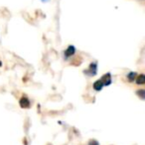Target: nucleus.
Returning a JSON list of instances; mask_svg holds the SVG:
<instances>
[{
  "label": "nucleus",
  "mask_w": 145,
  "mask_h": 145,
  "mask_svg": "<svg viewBox=\"0 0 145 145\" xmlns=\"http://www.w3.org/2000/svg\"><path fill=\"white\" fill-rule=\"evenodd\" d=\"M85 72V74H87V76H95L97 73V62H91V64H89V68L87 69V70L83 71Z\"/></svg>",
  "instance_id": "1"
},
{
  "label": "nucleus",
  "mask_w": 145,
  "mask_h": 145,
  "mask_svg": "<svg viewBox=\"0 0 145 145\" xmlns=\"http://www.w3.org/2000/svg\"><path fill=\"white\" fill-rule=\"evenodd\" d=\"M19 105L22 109H29L31 107V102L27 96H22L19 100Z\"/></svg>",
  "instance_id": "2"
},
{
  "label": "nucleus",
  "mask_w": 145,
  "mask_h": 145,
  "mask_svg": "<svg viewBox=\"0 0 145 145\" xmlns=\"http://www.w3.org/2000/svg\"><path fill=\"white\" fill-rule=\"evenodd\" d=\"M101 82H103V86H109L112 83V79H111V74L109 72H107V74L103 75V77L101 78Z\"/></svg>",
  "instance_id": "3"
},
{
  "label": "nucleus",
  "mask_w": 145,
  "mask_h": 145,
  "mask_svg": "<svg viewBox=\"0 0 145 145\" xmlns=\"http://www.w3.org/2000/svg\"><path fill=\"white\" fill-rule=\"evenodd\" d=\"M75 48L73 46H69L68 48L66 50V52H65V57L68 58L70 57V56H73V54H75Z\"/></svg>",
  "instance_id": "4"
},
{
  "label": "nucleus",
  "mask_w": 145,
  "mask_h": 145,
  "mask_svg": "<svg viewBox=\"0 0 145 145\" xmlns=\"http://www.w3.org/2000/svg\"><path fill=\"white\" fill-rule=\"evenodd\" d=\"M103 87H105V86H103V82H101V79H99V80L95 81V83H93V90H95V91H97V92L101 91Z\"/></svg>",
  "instance_id": "5"
},
{
  "label": "nucleus",
  "mask_w": 145,
  "mask_h": 145,
  "mask_svg": "<svg viewBox=\"0 0 145 145\" xmlns=\"http://www.w3.org/2000/svg\"><path fill=\"white\" fill-rule=\"evenodd\" d=\"M136 82V84L137 85H143L145 84V75L144 74H137V76H136L135 80H134Z\"/></svg>",
  "instance_id": "6"
},
{
  "label": "nucleus",
  "mask_w": 145,
  "mask_h": 145,
  "mask_svg": "<svg viewBox=\"0 0 145 145\" xmlns=\"http://www.w3.org/2000/svg\"><path fill=\"white\" fill-rule=\"evenodd\" d=\"M136 76H137V73L134 72V71H131V72L127 73V75H126V79H127L128 82H133V81L135 80Z\"/></svg>",
  "instance_id": "7"
},
{
  "label": "nucleus",
  "mask_w": 145,
  "mask_h": 145,
  "mask_svg": "<svg viewBox=\"0 0 145 145\" xmlns=\"http://www.w3.org/2000/svg\"><path fill=\"white\" fill-rule=\"evenodd\" d=\"M81 61H83V58H81L79 56H75V57L73 58V60L72 61V64L73 65H75V66H77V65L81 64Z\"/></svg>",
  "instance_id": "8"
},
{
  "label": "nucleus",
  "mask_w": 145,
  "mask_h": 145,
  "mask_svg": "<svg viewBox=\"0 0 145 145\" xmlns=\"http://www.w3.org/2000/svg\"><path fill=\"white\" fill-rule=\"evenodd\" d=\"M136 95H137L141 100H145V90L144 89L137 90V91H136Z\"/></svg>",
  "instance_id": "9"
},
{
  "label": "nucleus",
  "mask_w": 145,
  "mask_h": 145,
  "mask_svg": "<svg viewBox=\"0 0 145 145\" xmlns=\"http://www.w3.org/2000/svg\"><path fill=\"white\" fill-rule=\"evenodd\" d=\"M89 145H99V141L93 139V140H91V141L89 142Z\"/></svg>",
  "instance_id": "10"
},
{
  "label": "nucleus",
  "mask_w": 145,
  "mask_h": 145,
  "mask_svg": "<svg viewBox=\"0 0 145 145\" xmlns=\"http://www.w3.org/2000/svg\"><path fill=\"white\" fill-rule=\"evenodd\" d=\"M0 66H2V62H1V61H0Z\"/></svg>",
  "instance_id": "11"
}]
</instances>
